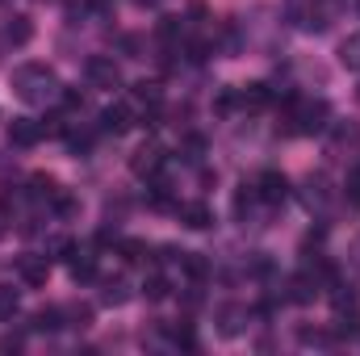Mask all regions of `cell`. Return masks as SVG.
Returning <instances> with one entry per match:
<instances>
[{
  "label": "cell",
  "instance_id": "obj_13",
  "mask_svg": "<svg viewBox=\"0 0 360 356\" xmlns=\"http://www.w3.org/2000/svg\"><path fill=\"white\" fill-rule=\"evenodd\" d=\"M134 101L155 113V109L164 105V92H160V84H151V80H139V84H134Z\"/></svg>",
  "mask_w": 360,
  "mask_h": 356
},
{
  "label": "cell",
  "instance_id": "obj_32",
  "mask_svg": "<svg viewBox=\"0 0 360 356\" xmlns=\"http://www.w3.org/2000/svg\"><path fill=\"white\" fill-rule=\"evenodd\" d=\"M92 4H96V8H109V4H113V0H92Z\"/></svg>",
  "mask_w": 360,
  "mask_h": 356
},
{
  "label": "cell",
  "instance_id": "obj_15",
  "mask_svg": "<svg viewBox=\"0 0 360 356\" xmlns=\"http://www.w3.org/2000/svg\"><path fill=\"white\" fill-rule=\"evenodd\" d=\"M30 38H34V25H30V17H13V21H8V42H13V46H25Z\"/></svg>",
  "mask_w": 360,
  "mask_h": 356
},
{
  "label": "cell",
  "instance_id": "obj_27",
  "mask_svg": "<svg viewBox=\"0 0 360 356\" xmlns=\"http://www.w3.org/2000/svg\"><path fill=\"white\" fill-rule=\"evenodd\" d=\"M92 323V306H76L72 310V327H89Z\"/></svg>",
  "mask_w": 360,
  "mask_h": 356
},
{
  "label": "cell",
  "instance_id": "obj_18",
  "mask_svg": "<svg viewBox=\"0 0 360 356\" xmlns=\"http://www.w3.org/2000/svg\"><path fill=\"white\" fill-rule=\"evenodd\" d=\"M72 276H76V281H92V276H96L92 256H72Z\"/></svg>",
  "mask_w": 360,
  "mask_h": 356
},
{
  "label": "cell",
  "instance_id": "obj_3",
  "mask_svg": "<svg viewBox=\"0 0 360 356\" xmlns=\"http://www.w3.org/2000/svg\"><path fill=\"white\" fill-rule=\"evenodd\" d=\"M327 117H331L327 101H306V105L297 109V117H289V122H297V126H293L297 134H319V130L327 126Z\"/></svg>",
  "mask_w": 360,
  "mask_h": 356
},
{
  "label": "cell",
  "instance_id": "obj_7",
  "mask_svg": "<svg viewBox=\"0 0 360 356\" xmlns=\"http://www.w3.org/2000/svg\"><path fill=\"white\" fill-rule=\"evenodd\" d=\"M17 272H21L25 285H46V276H51V260H46V256H21V260H17Z\"/></svg>",
  "mask_w": 360,
  "mask_h": 356
},
{
  "label": "cell",
  "instance_id": "obj_23",
  "mask_svg": "<svg viewBox=\"0 0 360 356\" xmlns=\"http://www.w3.org/2000/svg\"><path fill=\"white\" fill-rule=\"evenodd\" d=\"M143 293H147L151 302H160V298H168V281H164V276H151V281L143 285Z\"/></svg>",
  "mask_w": 360,
  "mask_h": 356
},
{
  "label": "cell",
  "instance_id": "obj_22",
  "mask_svg": "<svg viewBox=\"0 0 360 356\" xmlns=\"http://www.w3.org/2000/svg\"><path fill=\"white\" fill-rule=\"evenodd\" d=\"M160 38H164V42H176L180 38V17H160Z\"/></svg>",
  "mask_w": 360,
  "mask_h": 356
},
{
  "label": "cell",
  "instance_id": "obj_10",
  "mask_svg": "<svg viewBox=\"0 0 360 356\" xmlns=\"http://www.w3.org/2000/svg\"><path fill=\"white\" fill-rule=\"evenodd\" d=\"M289 298H293V302H302V306H306V302H314V298H319V276H310V272L293 276V281H289Z\"/></svg>",
  "mask_w": 360,
  "mask_h": 356
},
{
  "label": "cell",
  "instance_id": "obj_26",
  "mask_svg": "<svg viewBox=\"0 0 360 356\" xmlns=\"http://www.w3.org/2000/svg\"><path fill=\"white\" fill-rule=\"evenodd\" d=\"M184 151H188V160H201V151H205V139H201V134H188V139H184Z\"/></svg>",
  "mask_w": 360,
  "mask_h": 356
},
{
  "label": "cell",
  "instance_id": "obj_16",
  "mask_svg": "<svg viewBox=\"0 0 360 356\" xmlns=\"http://www.w3.org/2000/svg\"><path fill=\"white\" fill-rule=\"evenodd\" d=\"M218 319H222V323H218V331H222V336H239V327H243V323H239V319H243V310H239V306H222V310H218Z\"/></svg>",
  "mask_w": 360,
  "mask_h": 356
},
{
  "label": "cell",
  "instance_id": "obj_17",
  "mask_svg": "<svg viewBox=\"0 0 360 356\" xmlns=\"http://www.w3.org/2000/svg\"><path fill=\"white\" fill-rule=\"evenodd\" d=\"M180 265H184V272H188L193 281H205V276H210V260H205V256H197V252H184V256H180Z\"/></svg>",
  "mask_w": 360,
  "mask_h": 356
},
{
  "label": "cell",
  "instance_id": "obj_21",
  "mask_svg": "<svg viewBox=\"0 0 360 356\" xmlns=\"http://www.w3.org/2000/svg\"><path fill=\"white\" fill-rule=\"evenodd\" d=\"M17 314V293L8 285H0V319H13Z\"/></svg>",
  "mask_w": 360,
  "mask_h": 356
},
{
  "label": "cell",
  "instance_id": "obj_25",
  "mask_svg": "<svg viewBox=\"0 0 360 356\" xmlns=\"http://www.w3.org/2000/svg\"><path fill=\"white\" fill-rule=\"evenodd\" d=\"M323 184H327L323 177H310V193H306V201H310V205H323V201H327V193H323Z\"/></svg>",
  "mask_w": 360,
  "mask_h": 356
},
{
  "label": "cell",
  "instance_id": "obj_14",
  "mask_svg": "<svg viewBox=\"0 0 360 356\" xmlns=\"http://www.w3.org/2000/svg\"><path fill=\"white\" fill-rule=\"evenodd\" d=\"M30 327H34V331H59V327H63V310H59V306H46V310L34 314Z\"/></svg>",
  "mask_w": 360,
  "mask_h": 356
},
{
  "label": "cell",
  "instance_id": "obj_29",
  "mask_svg": "<svg viewBox=\"0 0 360 356\" xmlns=\"http://www.w3.org/2000/svg\"><path fill=\"white\" fill-rule=\"evenodd\" d=\"M252 201H256V189H248V184H243V193L235 197V210L243 214V210H252Z\"/></svg>",
  "mask_w": 360,
  "mask_h": 356
},
{
  "label": "cell",
  "instance_id": "obj_6",
  "mask_svg": "<svg viewBox=\"0 0 360 356\" xmlns=\"http://www.w3.org/2000/svg\"><path fill=\"white\" fill-rule=\"evenodd\" d=\"M160 164H164V151H160L155 143H143V147L134 151V160H130V168H134L139 177H155Z\"/></svg>",
  "mask_w": 360,
  "mask_h": 356
},
{
  "label": "cell",
  "instance_id": "obj_28",
  "mask_svg": "<svg viewBox=\"0 0 360 356\" xmlns=\"http://www.w3.org/2000/svg\"><path fill=\"white\" fill-rule=\"evenodd\" d=\"M172 340H176V344H184V348H193V327H188V323L172 327Z\"/></svg>",
  "mask_w": 360,
  "mask_h": 356
},
{
  "label": "cell",
  "instance_id": "obj_12",
  "mask_svg": "<svg viewBox=\"0 0 360 356\" xmlns=\"http://www.w3.org/2000/svg\"><path fill=\"white\" fill-rule=\"evenodd\" d=\"M340 63H344L348 72H360V30L340 42Z\"/></svg>",
  "mask_w": 360,
  "mask_h": 356
},
{
  "label": "cell",
  "instance_id": "obj_19",
  "mask_svg": "<svg viewBox=\"0 0 360 356\" xmlns=\"http://www.w3.org/2000/svg\"><path fill=\"white\" fill-rule=\"evenodd\" d=\"M143 256H147V243H139V239H126V243H122V260H126V265H139Z\"/></svg>",
  "mask_w": 360,
  "mask_h": 356
},
{
  "label": "cell",
  "instance_id": "obj_1",
  "mask_svg": "<svg viewBox=\"0 0 360 356\" xmlns=\"http://www.w3.org/2000/svg\"><path fill=\"white\" fill-rule=\"evenodd\" d=\"M13 89H17L21 101H30V105H46L59 92V80H55V72L46 63H25V68L13 72Z\"/></svg>",
  "mask_w": 360,
  "mask_h": 356
},
{
  "label": "cell",
  "instance_id": "obj_24",
  "mask_svg": "<svg viewBox=\"0 0 360 356\" xmlns=\"http://www.w3.org/2000/svg\"><path fill=\"white\" fill-rule=\"evenodd\" d=\"M30 184H34V197H55V193H59V184L51 177H34Z\"/></svg>",
  "mask_w": 360,
  "mask_h": 356
},
{
  "label": "cell",
  "instance_id": "obj_5",
  "mask_svg": "<svg viewBox=\"0 0 360 356\" xmlns=\"http://www.w3.org/2000/svg\"><path fill=\"white\" fill-rule=\"evenodd\" d=\"M256 197L269 201V205H281L289 197V180L281 177V172H264V177L256 180Z\"/></svg>",
  "mask_w": 360,
  "mask_h": 356
},
{
  "label": "cell",
  "instance_id": "obj_8",
  "mask_svg": "<svg viewBox=\"0 0 360 356\" xmlns=\"http://www.w3.org/2000/svg\"><path fill=\"white\" fill-rule=\"evenodd\" d=\"M101 126H105L109 134H126V130L134 126V113H130L126 105H109V109L101 113Z\"/></svg>",
  "mask_w": 360,
  "mask_h": 356
},
{
  "label": "cell",
  "instance_id": "obj_2",
  "mask_svg": "<svg viewBox=\"0 0 360 356\" xmlns=\"http://www.w3.org/2000/svg\"><path fill=\"white\" fill-rule=\"evenodd\" d=\"M84 72H89V84H92V89H105V92L122 89V68H117L109 55H92Z\"/></svg>",
  "mask_w": 360,
  "mask_h": 356
},
{
  "label": "cell",
  "instance_id": "obj_20",
  "mask_svg": "<svg viewBox=\"0 0 360 356\" xmlns=\"http://www.w3.org/2000/svg\"><path fill=\"white\" fill-rule=\"evenodd\" d=\"M130 293H126V281H105V302L109 306H122Z\"/></svg>",
  "mask_w": 360,
  "mask_h": 356
},
{
  "label": "cell",
  "instance_id": "obj_4",
  "mask_svg": "<svg viewBox=\"0 0 360 356\" xmlns=\"http://www.w3.org/2000/svg\"><path fill=\"white\" fill-rule=\"evenodd\" d=\"M42 139V122H34V117H13L8 122V143L13 147H34Z\"/></svg>",
  "mask_w": 360,
  "mask_h": 356
},
{
  "label": "cell",
  "instance_id": "obj_31",
  "mask_svg": "<svg viewBox=\"0 0 360 356\" xmlns=\"http://www.w3.org/2000/svg\"><path fill=\"white\" fill-rule=\"evenodd\" d=\"M188 59L201 63V59H205V42H188Z\"/></svg>",
  "mask_w": 360,
  "mask_h": 356
},
{
  "label": "cell",
  "instance_id": "obj_11",
  "mask_svg": "<svg viewBox=\"0 0 360 356\" xmlns=\"http://www.w3.org/2000/svg\"><path fill=\"white\" fill-rule=\"evenodd\" d=\"M235 96H239L243 109H264V105H269V84H243Z\"/></svg>",
  "mask_w": 360,
  "mask_h": 356
},
{
  "label": "cell",
  "instance_id": "obj_30",
  "mask_svg": "<svg viewBox=\"0 0 360 356\" xmlns=\"http://www.w3.org/2000/svg\"><path fill=\"white\" fill-rule=\"evenodd\" d=\"M348 201H352V205H360V168L348 177Z\"/></svg>",
  "mask_w": 360,
  "mask_h": 356
},
{
  "label": "cell",
  "instance_id": "obj_33",
  "mask_svg": "<svg viewBox=\"0 0 360 356\" xmlns=\"http://www.w3.org/2000/svg\"><path fill=\"white\" fill-rule=\"evenodd\" d=\"M356 101H360V89H356Z\"/></svg>",
  "mask_w": 360,
  "mask_h": 356
},
{
  "label": "cell",
  "instance_id": "obj_9",
  "mask_svg": "<svg viewBox=\"0 0 360 356\" xmlns=\"http://www.w3.org/2000/svg\"><path fill=\"white\" fill-rule=\"evenodd\" d=\"M180 222H184L188 231H205V227L214 222V214H210L205 201H188V205H180Z\"/></svg>",
  "mask_w": 360,
  "mask_h": 356
}]
</instances>
